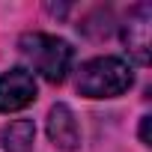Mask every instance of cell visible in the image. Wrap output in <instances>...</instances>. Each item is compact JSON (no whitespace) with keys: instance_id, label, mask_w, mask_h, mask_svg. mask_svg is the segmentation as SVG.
<instances>
[{"instance_id":"4","label":"cell","mask_w":152,"mask_h":152,"mask_svg":"<svg viewBox=\"0 0 152 152\" xmlns=\"http://www.w3.org/2000/svg\"><path fill=\"white\" fill-rule=\"evenodd\" d=\"M149 21H152V9L149 3H137L125 24H122V42L128 48V54L140 63V66H149L152 54H149V45H152V36H149Z\"/></svg>"},{"instance_id":"2","label":"cell","mask_w":152,"mask_h":152,"mask_svg":"<svg viewBox=\"0 0 152 152\" xmlns=\"http://www.w3.org/2000/svg\"><path fill=\"white\" fill-rule=\"evenodd\" d=\"M134 84V72L122 57H96L78 72V93L87 99H116Z\"/></svg>"},{"instance_id":"6","label":"cell","mask_w":152,"mask_h":152,"mask_svg":"<svg viewBox=\"0 0 152 152\" xmlns=\"http://www.w3.org/2000/svg\"><path fill=\"white\" fill-rule=\"evenodd\" d=\"M33 140H36L33 119H15L3 128V149L6 152H30Z\"/></svg>"},{"instance_id":"5","label":"cell","mask_w":152,"mask_h":152,"mask_svg":"<svg viewBox=\"0 0 152 152\" xmlns=\"http://www.w3.org/2000/svg\"><path fill=\"white\" fill-rule=\"evenodd\" d=\"M48 137H51L54 149H60V152H78L81 128H78V119H75L69 104H54L48 110Z\"/></svg>"},{"instance_id":"3","label":"cell","mask_w":152,"mask_h":152,"mask_svg":"<svg viewBox=\"0 0 152 152\" xmlns=\"http://www.w3.org/2000/svg\"><path fill=\"white\" fill-rule=\"evenodd\" d=\"M36 102V78L24 66L0 75V113H15Z\"/></svg>"},{"instance_id":"1","label":"cell","mask_w":152,"mask_h":152,"mask_svg":"<svg viewBox=\"0 0 152 152\" xmlns=\"http://www.w3.org/2000/svg\"><path fill=\"white\" fill-rule=\"evenodd\" d=\"M21 57L42 75L48 84H63L66 75L72 72L75 51L66 39L51 36V33H24L18 39Z\"/></svg>"},{"instance_id":"7","label":"cell","mask_w":152,"mask_h":152,"mask_svg":"<svg viewBox=\"0 0 152 152\" xmlns=\"http://www.w3.org/2000/svg\"><path fill=\"white\" fill-rule=\"evenodd\" d=\"M149 122H152V116H143L140 119V143L143 146H152V140H149Z\"/></svg>"}]
</instances>
